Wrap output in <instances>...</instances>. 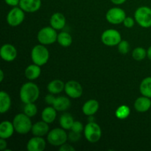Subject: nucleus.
Segmentation results:
<instances>
[{"label": "nucleus", "instance_id": "39", "mask_svg": "<svg viewBox=\"0 0 151 151\" xmlns=\"http://www.w3.org/2000/svg\"><path fill=\"white\" fill-rule=\"evenodd\" d=\"M111 1L113 4H116V5H119V4H123L124 2H125L126 0H111Z\"/></svg>", "mask_w": 151, "mask_h": 151}, {"label": "nucleus", "instance_id": "28", "mask_svg": "<svg viewBox=\"0 0 151 151\" xmlns=\"http://www.w3.org/2000/svg\"><path fill=\"white\" fill-rule=\"evenodd\" d=\"M130 113H131L130 108L128 106L122 105V106H120L119 108H117L116 112H115V115H116V118H118V119H125L128 117Z\"/></svg>", "mask_w": 151, "mask_h": 151}, {"label": "nucleus", "instance_id": "36", "mask_svg": "<svg viewBox=\"0 0 151 151\" xmlns=\"http://www.w3.org/2000/svg\"><path fill=\"white\" fill-rule=\"evenodd\" d=\"M6 4H8L9 6H12V7H16L18 4H19L20 0H4Z\"/></svg>", "mask_w": 151, "mask_h": 151}, {"label": "nucleus", "instance_id": "32", "mask_svg": "<svg viewBox=\"0 0 151 151\" xmlns=\"http://www.w3.org/2000/svg\"><path fill=\"white\" fill-rule=\"evenodd\" d=\"M81 137V133L75 132V131H72L69 134H68V139L70 142H75L79 141Z\"/></svg>", "mask_w": 151, "mask_h": 151}, {"label": "nucleus", "instance_id": "37", "mask_svg": "<svg viewBox=\"0 0 151 151\" xmlns=\"http://www.w3.org/2000/svg\"><path fill=\"white\" fill-rule=\"evenodd\" d=\"M55 99V97L54 96H52V94H48V95L46 96L45 97V101L46 103H48L50 105H52L54 103V100Z\"/></svg>", "mask_w": 151, "mask_h": 151}, {"label": "nucleus", "instance_id": "5", "mask_svg": "<svg viewBox=\"0 0 151 151\" xmlns=\"http://www.w3.org/2000/svg\"><path fill=\"white\" fill-rule=\"evenodd\" d=\"M135 20L139 26L144 28L151 27V8L147 6H142L135 11Z\"/></svg>", "mask_w": 151, "mask_h": 151}, {"label": "nucleus", "instance_id": "21", "mask_svg": "<svg viewBox=\"0 0 151 151\" xmlns=\"http://www.w3.org/2000/svg\"><path fill=\"white\" fill-rule=\"evenodd\" d=\"M41 68L37 64H31L26 68L24 71L25 77L29 81H33L37 79L41 75Z\"/></svg>", "mask_w": 151, "mask_h": 151}, {"label": "nucleus", "instance_id": "33", "mask_svg": "<svg viewBox=\"0 0 151 151\" xmlns=\"http://www.w3.org/2000/svg\"><path fill=\"white\" fill-rule=\"evenodd\" d=\"M71 130L73 131H75V132L81 133L83 131V130H84V127L80 121H75L73 125H72Z\"/></svg>", "mask_w": 151, "mask_h": 151}, {"label": "nucleus", "instance_id": "35", "mask_svg": "<svg viewBox=\"0 0 151 151\" xmlns=\"http://www.w3.org/2000/svg\"><path fill=\"white\" fill-rule=\"evenodd\" d=\"M59 150L60 151H75V149L72 146H71L70 145L64 143V144L62 145L59 147Z\"/></svg>", "mask_w": 151, "mask_h": 151}, {"label": "nucleus", "instance_id": "15", "mask_svg": "<svg viewBox=\"0 0 151 151\" xmlns=\"http://www.w3.org/2000/svg\"><path fill=\"white\" fill-rule=\"evenodd\" d=\"M151 107V100L150 97L142 96L138 97L134 103V108L136 110L140 113L147 111Z\"/></svg>", "mask_w": 151, "mask_h": 151}, {"label": "nucleus", "instance_id": "10", "mask_svg": "<svg viewBox=\"0 0 151 151\" xmlns=\"http://www.w3.org/2000/svg\"><path fill=\"white\" fill-rule=\"evenodd\" d=\"M24 11L21 7H15L7 16V22L11 27H17L24 20Z\"/></svg>", "mask_w": 151, "mask_h": 151}, {"label": "nucleus", "instance_id": "22", "mask_svg": "<svg viewBox=\"0 0 151 151\" xmlns=\"http://www.w3.org/2000/svg\"><path fill=\"white\" fill-rule=\"evenodd\" d=\"M56 111L57 110L54 107H51V106L46 107L41 113L42 120H44V122L48 124L52 123L55 119L56 116H57Z\"/></svg>", "mask_w": 151, "mask_h": 151}, {"label": "nucleus", "instance_id": "3", "mask_svg": "<svg viewBox=\"0 0 151 151\" xmlns=\"http://www.w3.org/2000/svg\"><path fill=\"white\" fill-rule=\"evenodd\" d=\"M31 58L32 62L38 66H44L47 63L50 58V53L47 47L43 45L39 44L36 45L32 48L31 51Z\"/></svg>", "mask_w": 151, "mask_h": 151}, {"label": "nucleus", "instance_id": "17", "mask_svg": "<svg viewBox=\"0 0 151 151\" xmlns=\"http://www.w3.org/2000/svg\"><path fill=\"white\" fill-rule=\"evenodd\" d=\"M48 123L43 121H39L32 125V133L35 137H44L49 132Z\"/></svg>", "mask_w": 151, "mask_h": 151}, {"label": "nucleus", "instance_id": "6", "mask_svg": "<svg viewBox=\"0 0 151 151\" xmlns=\"http://www.w3.org/2000/svg\"><path fill=\"white\" fill-rule=\"evenodd\" d=\"M68 139V134L63 128H55L48 133L47 141L53 146H61Z\"/></svg>", "mask_w": 151, "mask_h": 151}, {"label": "nucleus", "instance_id": "25", "mask_svg": "<svg viewBox=\"0 0 151 151\" xmlns=\"http://www.w3.org/2000/svg\"><path fill=\"white\" fill-rule=\"evenodd\" d=\"M139 91L143 96L151 98V77L143 79L140 83Z\"/></svg>", "mask_w": 151, "mask_h": 151}, {"label": "nucleus", "instance_id": "14", "mask_svg": "<svg viewBox=\"0 0 151 151\" xmlns=\"http://www.w3.org/2000/svg\"><path fill=\"white\" fill-rule=\"evenodd\" d=\"M41 6V0H20L19 7L27 13L38 11Z\"/></svg>", "mask_w": 151, "mask_h": 151}, {"label": "nucleus", "instance_id": "24", "mask_svg": "<svg viewBox=\"0 0 151 151\" xmlns=\"http://www.w3.org/2000/svg\"><path fill=\"white\" fill-rule=\"evenodd\" d=\"M65 88V84L62 81L55 79L52 81L47 86V90L52 94H57L62 92Z\"/></svg>", "mask_w": 151, "mask_h": 151}, {"label": "nucleus", "instance_id": "34", "mask_svg": "<svg viewBox=\"0 0 151 151\" xmlns=\"http://www.w3.org/2000/svg\"><path fill=\"white\" fill-rule=\"evenodd\" d=\"M134 23H135V22L131 17H126L123 22L124 25L127 28L133 27L134 26Z\"/></svg>", "mask_w": 151, "mask_h": 151}, {"label": "nucleus", "instance_id": "7", "mask_svg": "<svg viewBox=\"0 0 151 151\" xmlns=\"http://www.w3.org/2000/svg\"><path fill=\"white\" fill-rule=\"evenodd\" d=\"M84 135L87 141L91 143H95L100 139L102 131L100 125L96 122H88L84 128Z\"/></svg>", "mask_w": 151, "mask_h": 151}, {"label": "nucleus", "instance_id": "16", "mask_svg": "<svg viewBox=\"0 0 151 151\" xmlns=\"http://www.w3.org/2000/svg\"><path fill=\"white\" fill-rule=\"evenodd\" d=\"M15 131L13 122L10 121H3L0 124V138L8 139L13 134Z\"/></svg>", "mask_w": 151, "mask_h": 151}, {"label": "nucleus", "instance_id": "12", "mask_svg": "<svg viewBox=\"0 0 151 151\" xmlns=\"http://www.w3.org/2000/svg\"><path fill=\"white\" fill-rule=\"evenodd\" d=\"M0 56L5 61H13L17 57V50L12 44H5L1 46L0 50Z\"/></svg>", "mask_w": 151, "mask_h": 151}, {"label": "nucleus", "instance_id": "19", "mask_svg": "<svg viewBox=\"0 0 151 151\" xmlns=\"http://www.w3.org/2000/svg\"><path fill=\"white\" fill-rule=\"evenodd\" d=\"M52 106L58 111H64L70 107L71 102L68 97L60 96V97H55Z\"/></svg>", "mask_w": 151, "mask_h": 151}, {"label": "nucleus", "instance_id": "1", "mask_svg": "<svg viewBox=\"0 0 151 151\" xmlns=\"http://www.w3.org/2000/svg\"><path fill=\"white\" fill-rule=\"evenodd\" d=\"M39 97V88L38 86L32 82H28L22 85L20 89V99L22 103H34Z\"/></svg>", "mask_w": 151, "mask_h": 151}, {"label": "nucleus", "instance_id": "13", "mask_svg": "<svg viewBox=\"0 0 151 151\" xmlns=\"http://www.w3.org/2000/svg\"><path fill=\"white\" fill-rule=\"evenodd\" d=\"M46 148V141L42 137H34L28 141L27 149L28 151H43Z\"/></svg>", "mask_w": 151, "mask_h": 151}, {"label": "nucleus", "instance_id": "11", "mask_svg": "<svg viewBox=\"0 0 151 151\" xmlns=\"http://www.w3.org/2000/svg\"><path fill=\"white\" fill-rule=\"evenodd\" d=\"M65 92L71 98H79L83 94V87L75 81H69L65 84Z\"/></svg>", "mask_w": 151, "mask_h": 151}, {"label": "nucleus", "instance_id": "27", "mask_svg": "<svg viewBox=\"0 0 151 151\" xmlns=\"http://www.w3.org/2000/svg\"><path fill=\"white\" fill-rule=\"evenodd\" d=\"M57 41L60 46L63 47H68L72 44V37L66 32H61L58 34Z\"/></svg>", "mask_w": 151, "mask_h": 151}, {"label": "nucleus", "instance_id": "41", "mask_svg": "<svg viewBox=\"0 0 151 151\" xmlns=\"http://www.w3.org/2000/svg\"><path fill=\"white\" fill-rule=\"evenodd\" d=\"M3 79H4V72H3L2 69H1V71H0V81L2 82Z\"/></svg>", "mask_w": 151, "mask_h": 151}, {"label": "nucleus", "instance_id": "18", "mask_svg": "<svg viewBox=\"0 0 151 151\" xmlns=\"http://www.w3.org/2000/svg\"><path fill=\"white\" fill-rule=\"evenodd\" d=\"M50 25L54 29H61L66 25V18L60 13H55L50 18Z\"/></svg>", "mask_w": 151, "mask_h": 151}, {"label": "nucleus", "instance_id": "29", "mask_svg": "<svg viewBox=\"0 0 151 151\" xmlns=\"http://www.w3.org/2000/svg\"><path fill=\"white\" fill-rule=\"evenodd\" d=\"M133 58L136 60H142L147 56V51L142 47H137L132 52Z\"/></svg>", "mask_w": 151, "mask_h": 151}, {"label": "nucleus", "instance_id": "31", "mask_svg": "<svg viewBox=\"0 0 151 151\" xmlns=\"http://www.w3.org/2000/svg\"><path fill=\"white\" fill-rule=\"evenodd\" d=\"M118 50L119 52L122 54L125 55L129 52L130 50V44L128 41H121L119 44H118Z\"/></svg>", "mask_w": 151, "mask_h": 151}, {"label": "nucleus", "instance_id": "4", "mask_svg": "<svg viewBox=\"0 0 151 151\" xmlns=\"http://www.w3.org/2000/svg\"><path fill=\"white\" fill-rule=\"evenodd\" d=\"M38 41L44 45L52 44L57 41L58 33L52 27H44L39 30L37 35Z\"/></svg>", "mask_w": 151, "mask_h": 151}, {"label": "nucleus", "instance_id": "20", "mask_svg": "<svg viewBox=\"0 0 151 151\" xmlns=\"http://www.w3.org/2000/svg\"><path fill=\"white\" fill-rule=\"evenodd\" d=\"M99 107H100V105L97 100H89L84 103L82 108V111L84 114L86 116H91L97 113Z\"/></svg>", "mask_w": 151, "mask_h": 151}, {"label": "nucleus", "instance_id": "2", "mask_svg": "<svg viewBox=\"0 0 151 151\" xmlns=\"http://www.w3.org/2000/svg\"><path fill=\"white\" fill-rule=\"evenodd\" d=\"M15 131L19 134H27L32 130V122L29 116L23 114L16 115L13 121Z\"/></svg>", "mask_w": 151, "mask_h": 151}, {"label": "nucleus", "instance_id": "40", "mask_svg": "<svg viewBox=\"0 0 151 151\" xmlns=\"http://www.w3.org/2000/svg\"><path fill=\"white\" fill-rule=\"evenodd\" d=\"M147 58H148L151 60V46L150 47H149L148 50H147Z\"/></svg>", "mask_w": 151, "mask_h": 151}, {"label": "nucleus", "instance_id": "30", "mask_svg": "<svg viewBox=\"0 0 151 151\" xmlns=\"http://www.w3.org/2000/svg\"><path fill=\"white\" fill-rule=\"evenodd\" d=\"M38 112L37 106L34 104V103H27L25 104L24 108V113L27 115L29 117H32L35 116Z\"/></svg>", "mask_w": 151, "mask_h": 151}, {"label": "nucleus", "instance_id": "38", "mask_svg": "<svg viewBox=\"0 0 151 151\" xmlns=\"http://www.w3.org/2000/svg\"><path fill=\"white\" fill-rule=\"evenodd\" d=\"M7 143L6 142L5 139L1 138V139H0V150L4 151L6 149V147H7Z\"/></svg>", "mask_w": 151, "mask_h": 151}, {"label": "nucleus", "instance_id": "8", "mask_svg": "<svg viewBox=\"0 0 151 151\" xmlns=\"http://www.w3.org/2000/svg\"><path fill=\"white\" fill-rule=\"evenodd\" d=\"M101 40L105 45L108 47H114L118 45L122 41V37L119 31L114 29H106L103 32Z\"/></svg>", "mask_w": 151, "mask_h": 151}, {"label": "nucleus", "instance_id": "23", "mask_svg": "<svg viewBox=\"0 0 151 151\" xmlns=\"http://www.w3.org/2000/svg\"><path fill=\"white\" fill-rule=\"evenodd\" d=\"M11 106V99L10 95L6 91H1L0 92V112L1 114L6 113Z\"/></svg>", "mask_w": 151, "mask_h": 151}, {"label": "nucleus", "instance_id": "9", "mask_svg": "<svg viewBox=\"0 0 151 151\" xmlns=\"http://www.w3.org/2000/svg\"><path fill=\"white\" fill-rule=\"evenodd\" d=\"M125 18V12L120 7H112L109 9L106 13V19L112 24H119L123 23Z\"/></svg>", "mask_w": 151, "mask_h": 151}, {"label": "nucleus", "instance_id": "26", "mask_svg": "<svg viewBox=\"0 0 151 151\" xmlns=\"http://www.w3.org/2000/svg\"><path fill=\"white\" fill-rule=\"evenodd\" d=\"M74 119L72 115L69 113H65L60 117V125L62 128L65 130H69L72 128L74 123Z\"/></svg>", "mask_w": 151, "mask_h": 151}]
</instances>
